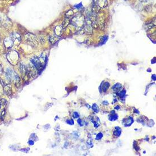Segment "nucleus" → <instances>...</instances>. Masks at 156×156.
Listing matches in <instances>:
<instances>
[{"instance_id": "nucleus-1", "label": "nucleus", "mask_w": 156, "mask_h": 156, "mask_svg": "<svg viewBox=\"0 0 156 156\" xmlns=\"http://www.w3.org/2000/svg\"><path fill=\"white\" fill-rule=\"evenodd\" d=\"M6 79L9 81H13L14 84L17 87H19L20 84V79L17 74L15 73L12 69L7 68L5 73Z\"/></svg>"}, {"instance_id": "nucleus-2", "label": "nucleus", "mask_w": 156, "mask_h": 156, "mask_svg": "<svg viewBox=\"0 0 156 156\" xmlns=\"http://www.w3.org/2000/svg\"><path fill=\"white\" fill-rule=\"evenodd\" d=\"M70 22L77 28H81L84 23V18L82 14H77L72 18Z\"/></svg>"}, {"instance_id": "nucleus-3", "label": "nucleus", "mask_w": 156, "mask_h": 156, "mask_svg": "<svg viewBox=\"0 0 156 156\" xmlns=\"http://www.w3.org/2000/svg\"><path fill=\"white\" fill-rule=\"evenodd\" d=\"M26 40L27 43L32 47H36L38 45L37 38L33 34H28L26 36Z\"/></svg>"}, {"instance_id": "nucleus-4", "label": "nucleus", "mask_w": 156, "mask_h": 156, "mask_svg": "<svg viewBox=\"0 0 156 156\" xmlns=\"http://www.w3.org/2000/svg\"><path fill=\"white\" fill-rule=\"evenodd\" d=\"M27 68V75H28L30 77H34L36 75V69L32 65H28Z\"/></svg>"}, {"instance_id": "nucleus-5", "label": "nucleus", "mask_w": 156, "mask_h": 156, "mask_svg": "<svg viewBox=\"0 0 156 156\" xmlns=\"http://www.w3.org/2000/svg\"><path fill=\"white\" fill-rule=\"evenodd\" d=\"M31 62L38 70H40L43 68L41 60L37 57H34L33 58H31Z\"/></svg>"}, {"instance_id": "nucleus-6", "label": "nucleus", "mask_w": 156, "mask_h": 156, "mask_svg": "<svg viewBox=\"0 0 156 156\" xmlns=\"http://www.w3.org/2000/svg\"><path fill=\"white\" fill-rule=\"evenodd\" d=\"M10 38L12 39V40L14 42V44L15 42H18V43L21 42V37L18 33H13L10 34Z\"/></svg>"}, {"instance_id": "nucleus-7", "label": "nucleus", "mask_w": 156, "mask_h": 156, "mask_svg": "<svg viewBox=\"0 0 156 156\" xmlns=\"http://www.w3.org/2000/svg\"><path fill=\"white\" fill-rule=\"evenodd\" d=\"M4 44L6 48H10L12 47L14 44V42L10 37L6 38L4 40Z\"/></svg>"}, {"instance_id": "nucleus-8", "label": "nucleus", "mask_w": 156, "mask_h": 156, "mask_svg": "<svg viewBox=\"0 0 156 156\" xmlns=\"http://www.w3.org/2000/svg\"><path fill=\"white\" fill-rule=\"evenodd\" d=\"M3 92L7 96H10L12 94V89L11 86L9 85H6L3 88Z\"/></svg>"}, {"instance_id": "nucleus-9", "label": "nucleus", "mask_w": 156, "mask_h": 156, "mask_svg": "<svg viewBox=\"0 0 156 156\" xmlns=\"http://www.w3.org/2000/svg\"><path fill=\"white\" fill-rule=\"evenodd\" d=\"M97 4L100 8H104L107 5V0H97Z\"/></svg>"}, {"instance_id": "nucleus-10", "label": "nucleus", "mask_w": 156, "mask_h": 156, "mask_svg": "<svg viewBox=\"0 0 156 156\" xmlns=\"http://www.w3.org/2000/svg\"><path fill=\"white\" fill-rule=\"evenodd\" d=\"M62 29H63V28H62V26H57L55 28V29H54V33H55L56 35H57L58 36H60V35L62 33Z\"/></svg>"}, {"instance_id": "nucleus-11", "label": "nucleus", "mask_w": 156, "mask_h": 156, "mask_svg": "<svg viewBox=\"0 0 156 156\" xmlns=\"http://www.w3.org/2000/svg\"><path fill=\"white\" fill-rule=\"evenodd\" d=\"M7 105V101L6 99H2L0 100V109L1 110H3Z\"/></svg>"}, {"instance_id": "nucleus-12", "label": "nucleus", "mask_w": 156, "mask_h": 156, "mask_svg": "<svg viewBox=\"0 0 156 156\" xmlns=\"http://www.w3.org/2000/svg\"><path fill=\"white\" fill-rule=\"evenodd\" d=\"M58 39H59V38H58V36H57V35L53 36H52L51 38H50L49 42L51 43L52 44H53V43H56V42H57V40Z\"/></svg>"}, {"instance_id": "nucleus-13", "label": "nucleus", "mask_w": 156, "mask_h": 156, "mask_svg": "<svg viewBox=\"0 0 156 156\" xmlns=\"http://www.w3.org/2000/svg\"><path fill=\"white\" fill-rule=\"evenodd\" d=\"M92 108H93V110L95 112H98L99 108H98V106H97L96 104H94L93 105V107H92Z\"/></svg>"}, {"instance_id": "nucleus-14", "label": "nucleus", "mask_w": 156, "mask_h": 156, "mask_svg": "<svg viewBox=\"0 0 156 156\" xmlns=\"http://www.w3.org/2000/svg\"><path fill=\"white\" fill-rule=\"evenodd\" d=\"M110 86V84H109L108 82H106L104 83V86H103V91H106V90L107 89H108V88Z\"/></svg>"}, {"instance_id": "nucleus-15", "label": "nucleus", "mask_w": 156, "mask_h": 156, "mask_svg": "<svg viewBox=\"0 0 156 156\" xmlns=\"http://www.w3.org/2000/svg\"><path fill=\"white\" fill-rule=\"evenodd\" d=\"M74 7H75V8H76L77 9H80L82 7V3L81 2V3H79V4H77V5H75V6H74Z\"/></svg>"}, {"instance_id": "nucleus-16", "label": "nucleus", "mask_w": 156, "mask_h": 156, "mask_svg": "<svg viewBox=\"0 0 156 156\" xmlns=\"http://www.w3.org/2000/svg\"><path fill=\"white\" fill-rule=\"evenodd\" d=\"M140 1L142 2H146L147 0H140Z\"/></svg>"}, {"instance_id": "nucleus-17", "label": "nucleus", "mask_w": 156, "mask_h": 156, "mask_svg": "<svg viewBox=\"0 0 156 156\" xmlns=\"http://www.w3.org/2000/svg\"><path fill=\"white\" fill-rule=\"evenodd\" d=\"M126 1H127V0H126Z\"/></svg>"}]
</instances>
